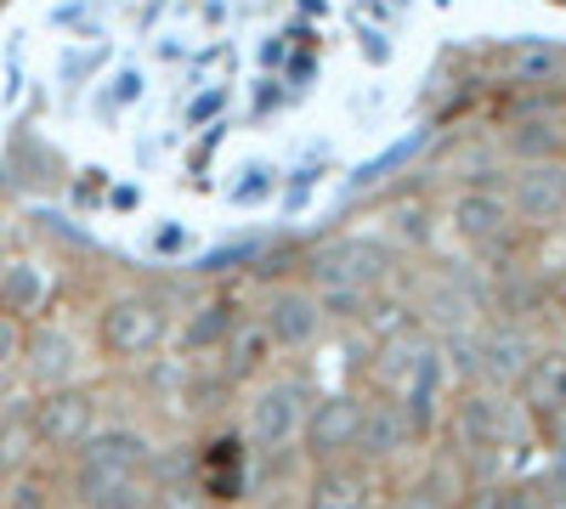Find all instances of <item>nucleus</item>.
Wrapping results in <instances>:
<instances>
[{
	"label": "nucleus",
	"mask_w": 566,
	"mask_h": 509,
	"mask_svg": "<svg viewBox=\"0 0 566 509\" xmlns=\"http://www.w3.org/2000/svg\"><path fill=\"white\" fill-rule=\"evenodd\" d=\"M170 340V306L159 289H125L97 311V351L108 362H148Z\"/></svg>",
	"instance_id": "f257e3e1"
},
{
	"label": "nucleus",
	"mask_w": 566,
	"mask_h": 509,
	"mask_svg": "<svg viewBox=\"0 0 566 509\" xmlns=\"http://www.w3.org/2000/svg\"><path fill=\"white\" fill-rule=\"evenodd\" d=\"M306 407H312V385L301 374H277V380H261L255 396H250V413H244V436L261 458H277L301 442V425H306Z\"/></svg>",
	"instance_id": "f03ea898"
},
{
	"label": "nucleus",
	"mask_w": 566,
	"mask_h": 509,
	"mask_svg": "<svg viewBox=\"0 0 566 509\" xmlns=\"http://www.w3.org/2000/svg\"><path fill=\"white\" fill-rule=\"evenodd\" d=\"M29 413H34L40 458H69L91 431L103 425V391H91L85 380L63 385V391H40V396H29Z\"/></svg>",
	"instance_id": "7ed1b4c3"
},
{
	"label": "nucleus",
	"mask_w": 566,
	"mask_h": 509,
	"mask_svg": "<svg viewBox=\"0 0 566 509\" xmlns=\"http://www.w3.org/2000/svg\"><path fill=\"white\" fill-rule=\"evenodd\" d=\"M301 272L312 277L306 289H335V284H346V289H363V295H380V289L391 284V272H397V255H391L380 238H328L323 250L306 255Z\"/></svg>",
	"instance_id": "20e7f679"
},
{
	"label": "nucleus",
	"mask_w": 566,
	"mask_h": 509,
	"mask_svg": "<svg viewBox=\"0 0 566 509\" xmlns=\"http://www.w3.org/2000/svg\"><path fill=\"white\" fill-rule=\"evenodd\" d=\"M154 453L159 447L142 425H97L69 453V470H80V476H148Z\"/></svg>",
	"instance_id": "39448f33"
},
{
	"label": "nucleus",
	"mask_w": 566,
	"mask_h": 509,
	"mask_svg": "<svg viewBox=\"0 0 566 509\" xmlns=\"http://www.w3.org/2000/svg\"><path fill=\"white\" fill-rule=\"evenodd\" d=\"M18 368H23V380H29L34 396L40 391H63V385H80V374H85V346L63 329V322H40V329L23 335Z\"/></svg>",
	"instance_id": "423d86ee"
},
{
	"label": "nucleus",
	"mask_w": 566,
	"mask_h": 509,
	"mask_svg": "<svg viewBox=\"0 0 566 509\" xmlns=\"http://www.w3.org/2000/svg\"><path fill=\"white\" fill-rule=\"evenodd\" d=\"M357 425H363V396L335 391V396H312L306 425H301V453L312 465H335V458H352L357 447Z\"/></svg>",
	"instance_id": "0eeeda50"
},
{
	"label": "nucleus",
	"mask_w": 566,
	"mask_h": 509,
	"mask_svg": "<svg viewBox=\"0 0 566 509\" xmlns=\"http://www.w3.org/2000/svg\"><path fill=\"white\" fill-rule=\"evenodd\" d=\"M510 413H515V402H504V391L470 385L453 402V442L470 458H493L499 447H510Z\"/></svg>",
	"instance_id": "6e6552de"
},
{
	"label": "nucleus",
	"mask_w": 566,
	"mask_h": 509,
	"mask_svg": "<svg viewBox=\"0 0 566 509\" xmlns=\"http://www.w3.org/2000/svg\"><path fill=\"white\" fill-rule=\"evenodd\" d=\"M255 322L266 329L272 351H306L323 335V311H317V295L306 284H272V295H266Z\"/></svg>",
	"instance_id": "1a4fd4ad"
},
{
	"label": "nucleus",
	"mask_w": 566,
	"mask_h": 509,
	"mask_svg": "<svg viewBox=\"0 0 566 509\" xmlns=\"http://www.w3.org/2000/svg\"><path fill=\"white\" fill-rule=\"evenodd\" d=\"M301 509H380V470L335 458V465H312L301 487Z\"/></svg>",
	"instance_id": "9d476101"
},
{
	"label": "nucleus",
	"mask_w": 566,
	"mask_h": 509,
	"mask_svg": "<svg viewBox=\"0 0 566 509\" xmlns=\"http://www.w3.org/2000/svg\"><path fill=\"white\" fill-rule=\"evenodd\" d=\"M408 447H419V442H413V431H408V420H402V407H397L391 396L363 402V425H357V447H352L357 465L386 470V465H397Z\"/></svg>",
	"instance_id": "9b49d317"
},
{
	"label": "nucleus",
	"mask_w": 566,
	"mask_h": 509,
	"mask_svg": "<svg viewBox=\"0 0 566 509\" xmlns=\"http://www.w3.org/2000/svg\"><path fill=\"white\" fill-rule=\"evenodd\" d=\"M510 221L527 226H549L566 215V165H527L522 176H510Z\"/></svg>",
	"instance_id": "f8f14e48"
},
{
	"label": "nucleus",
	"mask_w": 566,
	"mask_h": 509,
	"mask_svg": "<svg viewBox=\"0 0 566 509\" xmlns=\"http://www.w3.org/2000/svg\"><path fill=\"white\" fill-rule=\"evenodd\" d=\"M533 357H538V346H533V335L522 329V322H504V329L482 335V385L515 391L522 374L533 368Z\"/></svg>",
	"instance_id": "ddd939ff"
},
{
	"label": "nucleus",
	"mask_w": 566,
	"mask_h": 509,
	"mask_svg": "<svg viewBox=\"0 0 566 509\" xmlns=\"http://www.w3.org/2000/svg\"><path fill=\"white\" fill-rule=\"evenodd\" d=\"M448 221H453V233H459L464 244H476V250H493L499 238H510V226H515L504 193H476V188H464V193L453 199Z\"/></svg>",
	"instance_id": "4468645a"
},
{
	"label": "nucleus",
	"mask_w": 566,
	"mask_h": 509,
	"mask_svg": "<svg viewBox=\"0 0 566 509\" xmlns=\"http://www.w3.org/2000/svg\"><path fill=\"white\" fill-rule=\"evenodd\" d=\"M266 368H272V340H266V329H261L255 317H244L239 329L227 335V346L216 351V374L239 391V385L266 380Z\"/></svg>",
	"instance_id": "2eb2a0df"
},
{
	"label": "nucleus",
	"mask_w": 566,
	"mask_h": 509,
	"mask_svg": "<svg viewBox=\"0 0 566 509\" xmlns=\"http://www.w3.org/2000/svg\"><path fill=\"white\" fill-rule=\"evenodd\" d=\"M40 465V442H34V413L29 396L0 402V481H12Z\"/></svg>",
	"instance_id": "dca6fc26"
},
{
	"label": "nucleus",
	"mask_w": 566,
	"mask_h": 509,
	"mask_svg": "<svg viewBox=\"0 0 566 509\" xmlns=\"http://www.w3.org/2000/svg\"><path fill=\"white\" fill-rule=\"evenodd\" d=\"M244 322V306L239 300H227V295H216V300H205L193 317H187V329H181V351H193V357H216L221 346H227V335Z\"/></svg>",
	"instance_id": "f3484780"
},
{
	"label": "nucleus",
	"mask_w": 566,
	"mask_h": 509,
	"mask_svg": "<svg viewBox=\"0 0 566 509\" xmlns=\"http://www.w3.org/2000/svg\"><path fill=\"white\" fill-rule=\"evenodd\" d=\"M45 295H52V284H45V272L34 261H7L0 266V317L29 322L34 311H45Z\"/></svg>",
	"instance_id": "a211bd4d"
},
{
	"label": "nucleus",
	"mask_w": 566,
	"mask_h": 509,
	"mask_svg": "<svg viewBox=\"0 0 566 509\" xmlns=\"http://www.w3.org/2000/svg\"><path fill=\"white\" fill-rule=\"evenodd\" d=\"M459 492H464V476L448 470V465H431V470H419V476L391 498V509H453Z\"/></svg>",
	"instance_id": "6ab92c4d"
},
{
	"label": "nucleus",
	"mask_w": 566,
	"mask_h": 509,
	"mask_svg": "<svg viewBox=\"0 0 566 509\" xmlns=\"http://www.w3.org/2000/svg\"><path fill=\"white\" fill-rule=\"evenodd\" d=\"M522 407L527 413H549L555 402H566V351H549V357H533V368L522 374Z\"/></svg>",
	"instance_id": "aec40b11"
},
{
	"label": "nucleus",
	"mask_w": 566,
	"mask_h": 509,
	"mask_svg": "<svg viewBox=\"0 0 566 509\" xmlns=\"http://www.w3.org/2000/svg\"><path fill=\"white\" fill-rule=\"evenodd\" d=\"M510 153L515 159H527V165H560L566 153V130L544 125V119H527V125H515L510 130Z\"/></svg>",
	"instance_id": "412c9836"
},
{
	"label": "nucleus",
	"mask_w": 566,
	"mask_h": 509,
	"mask_svg": "<svg viewBox=\"0 0 566 509\" xmlns=\"http://www.w3.org/2000/svg\"><path fill=\"white\" fill-rule=\"evenodd\" d=\"M57 487L63 481H52V476L34 465V470H23V476L7 481V509H57Z\"/></svg>",
	"instance_id": "4be33fe9"
},
{
	"label": "nucleus",
	"mask_w": 566,
	"mask_h": 509,
	"mask_svg": "<svg viewBox=\"0 0 566 509\" xmlns=\"http://www.w3.org/2000/svg\"><path fill=\"white\" fill-rule=\"evenodd\" d=\"M317 295V311H323V322H363L368 311H374V295H363V289H346V284H335V289H312Z\"/></svg>",
	"instance_id": "5701e85b"
},
{
	"label": "nucleus",
	"mask_w": 566,
	"mask_h": 509,
	"mask_svg": "<svg viewBox=\"0 0 566 509\" xmlns=\"http://www.w3.org/2000/svg\"><path fill=\"white\" fill-rule=\"evenodd\" d=\"M499 498H504V509H560V498L544 476L538 481H510V487H499Z\"/></svg>",
	"instance_id": "b1692460"
},
{
	"label": "nucleus",
	"mask_w": 566,
	"mask_h": 509,
	"mask_svg": "<svg viewBox=\"0 0 566 509\" xmlns=\"http://www.w3.org/2000/svg\"><path fill=\"white\" fill-rule=\"evenodd\" d=\"M255 255H261V244H250V238H244V244H227V250H210V255H205V261H199L193 272H205V277H221V272H244V266H250Z\"/></svg>",
	"instance_id": "393cba45"
},
{
	"label": "nucleus",
	"mask_w": 566,
	"mask_h": 509,
	"mask_svg": "<svg viewBox=\"0 0 566 509\" xmlns=\"http://www.w3.org/2000/svg\"><path fill=\"white\" fill-rule=\"evenodd\" d=\"M397 238H408L413 250L419 244H431V210H424V204H397Z\"/></svg>",
	"instance_id": "a878e982"
},
{
	"label": "nucleus",
	"mask_w": 566,
	"mask_h": 509,
	"mask_svg": "<svg viewBox=\"0 0 566 509\" xmlns=\"http://www.w3.org/2000/svg\"><path fill=\"white\" fill-rule=\"evenodd\" d=\"M23 322H12V317H0V374H12L18 368V357H23Z\"/></svg>",
	"instance_id": "bb28decb"
},
{
	"label": "nucleus",
	"mask_w": 566,
	"mask_h": 509,
	"mask_svg": "<svg viewBox=\"0 0 566 509\" xmlns=\"http://www.w3.org/2000/svg\"><path fill=\"white\" fill-rule=\"evenodd\" d=\"M453 509H504V498H499V481H476V487H464V498H459Z\"/></svg>",
	"instance_id": "cd10ccee"
},
{
	"label": "nucleus",
	"mask_w": 566,
	"mask_h": 509,
	"mask_svg": "<svg viewBox=\"0 0 566 509\" xmlns=\"http://www.w3.org/2000/svg\"><path fill=\"white\" fill-rule=\"evenodd\" d=\"M544 481L555 487V498L566 503V447H555V458H549V470H544Z\"/></svg>",
	"instance_id": "c85d7f7f"
},
{
	"label": "nucleus",
	"mask_w": 566,
	"mask_h": 509,
	"mask_svg": "<svg viewBox=\"0 0 566 509\" xmlns=\"http://www.w3.org/2000/svg\"><path fill=\"white\" fill-rule=\"evenodd\" d=\"M555 68H560V52H533V57L522 63V74H527V79H533V74H555Z\"/></svg>",
	"instance_id": "c756f323"
},
{
	"label": "nucleus",
	"mask_w": 566,
	"mask_h": 509,
	"mask_svg": "<svg viewBox=\"0 0 566 509\" xmlns=\"http://www.w3.org/2000/svg\"><path fill=\"white\" fill-rule=\"evenodd\" d=\"M216 108H221V91H210V97H199V103H193V114H187V119H210Z\"/></svg>",
	"instance_id": "7c9ffc66"
},
{
	"label": "nucleus",
	"mask_w": 566,
	"mask_h": 509,
	"mask_svg": "<svg viewBox=\"0 0 566 509\" xmlns=\"http://www.w3.org/2000/svg\"><path fill=\"white\" fill-rule=\"evenodd\" d=\"M0 509H7V481H0Z\"/></svg>",
	"instance_id": "2f4dec72"
}]
</instances>
